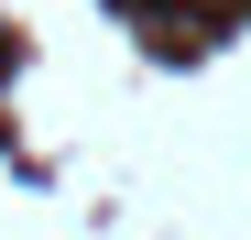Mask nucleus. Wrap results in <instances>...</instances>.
<instances>
[{
    "instance_id": "1",
    "label": "nucleus",
    "mask_w": 251,
    "mask_h": 240,
    "mask_svg": "<svg viewBox=\"0 0 251 240\" xmlns=\"http://www.w3.org/2000/svg\"><path fill=\"white\" fill-rule=\"evenodd\" d=\"M207 11H229V0H207Z\"/></svg>"
}]
</instances>
